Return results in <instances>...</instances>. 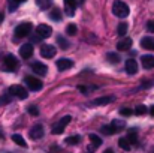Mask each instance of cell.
<instances>
[{"label":"cell","instance_id":"39","mask_svg":"<svg viewBox=\"0 0 154 153\" xmlns=\"http://www.w3.org/2000/svg\"><path fill=\"white\" fill-rule=\"evenodd\" d=\"M3 20H5V15H3V14H2V12H0V23H2V21H3Z\"/></svg>","mask_w":154,"mask_h":153},{"label":"cell","instance_id":"22","mask_svg":"<svg viewBox=\"0 0 154 153\" xmlns=\"http://www.w3.org/2000/svg\"><path fill=\"white\" fill-rule=\"evenodd\" d=\"M50 18L52 21H60L61 20V11L58 8H54L51 12H50Z\"/></svg>","mask_w":154,"mask_h":153},{"label":"cell","instance_id":"17","mask_svg":"<svg viewBox=\"0 0 154 153\" xmlns=\"http://www.w3.org/2000/svg\"><path fill=\"white\" fill-rule=\"evenodd\" d=\"M109 126L112 128L114 132H120V131H123L126 128V122L124 120H120V119H115V120H112V123Z\"/></svg>","mask_w":154,"mask_h":153},{"label":"cell","instance_id":"18","mask_svg":"<svg viewBox=\"0 0 154 153\" xmlns=\"http://www.w3.org/2000/svg\"><path fill=\"white\" fill-rule=\"evenodd\" d=\"M130 47H132V39H130V38H123V39L118 41V44H117V48L120 51H127Z\"/></svg>","mask_w":154,"mask_h":153},{"label":"cell","instance_id":"11","mask_svg":"<svg viewBox=\"0 0 154 153\" xmlns=\"http://www.w3.org/2000/svg\"><path fill=\"white\" fill-rule=\"evenodd\" d=\"M124 69H126V72H127L129 75H135V74L138 72V63H136V60L129 59V60L126 62V65H124Z\"/></svg>","mask_w":154,"mask_h":153},{"label":"cell","instance_id":"15","mask_svg":"<svg viewBox=\"0 0 154 153\" xmlns=\"http://www.w3.org/2000/svg\"><path fill=\"white\" fill-rule=\"evenodd\" d=\"M32 71L36 72L38 75H45L47 71H48V66L44 65V63H41V62H35V63L32 65Z\"/></svg>","mask_w":154,"mask_h":153},{"label":"cell","instance_id":"38","mask_svg":"<svg viewBox=\"0 0 154 153\" xmlns=\"http://www.w3.org/2000/svg\"><path fill=\"white\" fill-rule=\"evenodd\" d=\"M103 153H114V150H112V149H106Z\"/></svg>","mask_w":154,"mask_h":153},{"label":"cell","instance_id":"31","mask_svg":"<svg viewBox=\"0 0 154 153\" xmlns=\"http://www.w3.org/2000/svg\"><path fill=\"white\" fill-rule=\"evenodd\" d=\"M147 107L145 105H138L136 108H135V113L138 114V116H144V114H147Z\"/></svg>","mask_w":154,"mask_h":153},{"label":"cell","instance_id":"32","mask_svg":"<svg viewBox=\"0 0 154 153\" xmlns=\"http://www.w3.org/2000/svg\"><path fill=\"white\" fill-rule=\"evenodd\" d=\"M120 114L124 116V117H129V116L133 114V111H132L130 108H121V110H120Z\"/></svg>","mask_w":154,"mask_h":153},{"label":"cell","instance_id":"16","mask_svg":"<svg viewBox=\"0 0 154 153\" xmlns=\"http://www.w3.org/2000/svg\"><path fill=\"white\" fill-rule=\"evenodd\" d=\"M141 63H142V66H144L145 69H151V68H154V56H151V54L142 56V57H141Z\"/></svg>","mask_w":154,"mask_h":153},{"label":"cell","instance_id":"27","mask_svg":"<svg viewBox=\"0 0 154 153\" xmlns=\"http://www.w3.org/2000/svg\"><path fill=\"white\" fill-rule=\"evenodd\" d=\"M57 44H58V47H60L61 50H67V48H69V42H67L63 36H57Z\"/></svg>","mask_w":154,"mask_h":153},{"label":"cell","instance_id":"2","mask_svg":"<svg viewBox=\"0 0 154 153\" xmlns=\"http://www.w3.org/2000/svg\"><path fill=\"white\" fill-rule=\"evenodd\" d=\"M70 116H64V117H61L54 126H52V134L54 135H60V134H63V131H64V128L70 123Z\"/></svg>","mask_w":154,"mask_h":153},{"label":"cell","instance_id":"1","mask_svg":"<svg viewBox=\"0 0 154 153\" xmlns=\"http://www.w3.org/2000/svg\"><path fill=\"white\" fill-rule=\"evenodd\" d=\"M112 12H114V15L118 17V18H126V17L129 15L130 9H129V6H127L124 2L115 0L114 5H112Z\"/></svg>","mask_w":154,"mask_h":153},{"label":"cell","instance_id":"23","mask_svg":"<svg viewBox=\"0 0 154 153\" xmlns=\"http://www.w3.org/2000/svg\"><path fill=\"white\" fill-rule=\"evenodd\" d=\"M12 140L18 144V146H21V147H27V143H26V140L21 137V135H18V134H14L12 135Z\"/></svg>","mask_w":154,"mask_h":153},{"label":"cell","instance_id":"5","mask_svg":"<svg viewBox=\"0 0 154 153\" xmlns=\"http://www.w3.org/2000/svg\"><path fill=\"white\" fill-rule=\"evenodd\" d=\"M9 93H11V95H14V96H15V98H18V99H27V96H29L27 90H26L23 86H20V84L11 86V87H9Z\"/></svg>","mask_w":154,"mask_h":153},{"label":"cell","instance_id":"37","mask_svg":"<svg viewBox=\"0 0 154 153\" xmlns=\"http://www.w3.org/2000/svg\"><path fill=\"white\" fill-rule=\"evenodd\" d=\"M75 3H76V6H78V5H81V3H84V0H75Z\"/></svg>","mask_w":154,"mask_h":153},{"label":"cell","instance_id":"6","mask_svg":"<svg viewBox=\"0 0 154 153\" xmlns=\"http://www.w3.org/2000/svg\"><path fill=\"white\" fill-rule=\"evenodd\" d=\"M5 68H6V71H9V72H12V71H15L17 69V66H18V59L14 56V54H8V56H5Z\"/></svg>","mask_w":154,"mask_h":153},{"label":"cell","instance_id":"24","mask_svg":"<svg viewBox=\"0 0 154 153\" xmlns=\"http://www.w3.org/2000/svg\"><path fill=\"white\" fill-rule=\"evenodd\" d=\"M81 141V137L79 135H72V137H67L66 138V144H69V146H75V144H78Z\"/></svg>","mask_w":154,"mask_h":153},{"label":"cell","instance_id":"8","mask_svg":"<svg viewBox=\"0 0 154 153\" xmlns=\"http://www.w3.org/2000/svg\"><path fill=\"white\" fill-rule=\"evenodd\" d=\"M41 56L44 59H51V57H54L55 56V47H52L50 44H44L41 47Z\"/></svg>","mask_w":154,"mask_h":153},{"label":"cell","instance_id":"35","mask_svg":"<svg viewBox=\"0 0 154 153\" xmlns=\"http://www.w3.org/2000/svg\"><path fill=\"white\" fill-rule=\"evenodd\" d=\"M27 111H29V114H32V116H38V114H39V110H38L35 105L29 107V110H27Z\"/></svg>","mask_w":154,"mask_h":153},{"label":"cell","instance_id":"41","mask_svg":"<svg viewBox=\"0 0 154 153\" xmlns=\"http://www.w3.org/2000/svg\"><path fill=\"white\" fill-rule=\"evenodd\" d=\"M15 2H17V3H18V5H20V3H24V2H26V0H15Z\"/></svg>","mask_w":154,"mask_h":153},{"label":"cell","instance_id":"30","mask_svg":"<svg viewBox=\"0 0 154 153\" xmlns=\"http://www.w3.org/2000/svg\"><path fill=\"white\" fill-rule=\"evenodd\" d=\"M76 32H78V29H76V26H75V24H69V26L66 27V33H67V35H70V36L76 35Z\"/></svg>","mask_w":154,"mask_h":153},{"label":"cell","instance_id":"25","mask_svg":"<svg viewBox=\"0 0 154 153\" xmlns=\"http://www.w3.org/2000/svg\"><path fill=\"white\" fill-rule=\"evenodd\" d=\"M36 5H38L41 9H48V8H51L52 0H36Z\"/></svg>","mask_w":154,"mask_h":153},{"label":"cell","instance_id":"19","mask_svg":"<svg viewBox=\"0 0 154 153\" xmlns=\"http://www.w3.org/2000/svg\"><path fill=\"white\" fill-rule=\"evenodd\" d=\"M141 47L145 48V50H154V38H151V36H145V38H142V41H141Z\"/></svg>","mask_w":154,"mask_h":153},{"label":"cell","instance_id":"3","mask_svg":"<svg viewBox=\"0 0 154 153\" xmlns=\"http://www.w3.org/2000/svg\"><path fill=\"white\" fill-rule=\"evenodd\" d=\"M33 26L32 23H21L20 26L15 27V36L17 38H24V36H29L30 32H32Z\"/></svg>","mask_w":154,"mask_h":153},{"label":"cell","instance_id":"7","mask_svg":"<svg viewBox=\"0 0 154 153\" xmlns=\"http://www.w3.org/2000/svg\"><path fill=\"white\" fill-rule=\"evenodd\" d=\"M36 33H38L39 38H50L52 35V29L48 24H39L36 27Z\"/></svg>","mask_w":154,"mask_h":153},{"label":"cell","instance_id":"13","mask_svg":"<svg viewBox=\"0 0 154 153\" xmlns=\"http://www.w3.org/2000/svg\"><path fill=\"white\" fill-rule=\"evenodd\" d=\"M55 65H57L58 71H67V69H70L73 66V62L69 60V59H58Z\"/></svg>","mask_w":154,"mask_h":153},{"label":"cell","instance_id":"9","mask_svg":"<svg viewBox=\"0 0 154 153\" xmlns=\"http://www.w3.org/2000/svg\"><path fill=\"white\" fill-rule=\"evenodd\" d=\"M30 138L32 140H39L44 137V126L42 125H35L32 129H30Z\"/></svg>","mask_w":154,"mask_h":153},{"label":"cell","instance_id":"21","mask_svg":"<svg viewBox=\"0 0 154 153\" xmlns=\"http://www.w3.org/2000/svg\"><path fill=\"white\" fill-rule=\"evenodd\" d=\"M124 138L129 141V144H130V146L138 143V134H136V131H135V129H130V131H127V137H124Z\"/></svg>","mask_w":154,"mask_h":153},{"label":"cell","instance_id":"34","mask_svg":"<svg viewBox=\"0 0 154 153\" xmlns=\"http://www.w3.org/2000/svg\"><path fill=\"white\" fill-rule=\"evenodd\" d=\"M8 5H9V11H11V12L17 11V8H18V3H17L15 0H9V2H8Z\"/></svg>","mask_w":154,"mask_h":153},{"label":"cell","instance_id":"29","mask_svg":"<svg viewBox=\"0 0 154 153\" xmlns=\"http://www.w3.org/2000/svg\"><path fill=\"white\" fill-rule=\"evenodd\" d=\"M118 146H120L123 150H130V147H132L126 138H120V140H118Z\"/></svg>","mask_w":154,"mask_h":153},{"label":"cell","instance_id":"10","mask_svg":"<svg viewBox=\"0 0 154 153\" xmlns=\"http://www.w3.org/2000/svg\"><path fill=\"white\" fill-rule=\"evenodd\" d=\"M90 146H88V152H94L97 147H100V144H102V140H100V137L99 135H96V134H90Z\"/></svg>","mask_w":154,"mask_h":153},{"label":"cell","instance_id":"33","mask_svg":"<svg viewBox=\"0 0 154 153\" xmlns=\"http://www.w3.org/2000/svg\"><path fill=\"white\" fill-rule=\"evenodd\" d=\"M102 132L105 134V135H112V134H115L114 131H112V128L109 126V125H106V126H103L102 128Z\"/></svg>","mask_w":154,"mask_h":153},{"label":"cell","instance_id":"28","mask_svg":"<svg viewBox=\"0 0 154 153\" xmlns=\"http://www.w3.org/2000/svg\"><path fill=\"white\" fill-rule=\"evenodd\" d=\"M106 57H108V60H109L111 63H118V62L121 60V57H120L118 54H115V53H108Z\"/></svg>","mask_w":154,"mask_h":153},{"label":"cell","instance_id":"4","mask_svg":"<svg viewBox=\"0 0 154 153\" xmlns=\"http://www.w3.org/2000/svg\"><path fill=\"white\" fill-rule=\"evenodd\" d=\"M24 83H26V86H27L32 92H38V90H41L42 86H44V83H42L41 80H38V78H35V77H30V75L24 78Z\"/></svg>","mask_w":154,"mask_h":153},{"label":"cell","instance_id":"20","mask_svg":"<svg viewBox=\"0 0 154 153\" xmlns=\"http://www.w3.org/2000/svg\"><path fill=\"white\" fill-rule=\"evenodd\" d=\"M112 101H115V96H102V98H97L91 102V105H106V104H111Z\"/></svg>","mask_w":154,"mask_h":153},{"label":"cell","instance_id":"36","mask_svg":"<svg viewBox=\"0 0 154 153\" xmlns=\"http://www.w3.org/2000/svg\"><path fill=\"white\" fill-rule=\"evenodd\" d=\"M147 30H148V32H154V20L147 23Z\"/></svg>","mask_w":154,"mask_h":153},{"label":"cell","instance_id":"14","mask_svg":"<svg viewBox=\"0 0 154 153\" xmlns=\"http://www.w3.org/2000/svg\"><path fill=\"white\" fill-rule=\"evenodd\" d=\"M20 56L23 59H30L33 56V45L32 44H24L21 48H20Z\"/></svg>","mask_w":154,"mask_h":153},{"label":"cell","instance_id":"40","mask_svg":"<svg viewBox=\"0 0 154 153\" xmlns=\"http://www.w3.org/2000/svg\"><path fill=\"white\" fill-rule=\"evenodd\" d=\"M150 114H151V116H154V107H151V108H150Z\"/></svg>","mask_w":154,"mask_h":153},{"label":"cell","instance_id":"12","mask_svg":"<svg viewBox=\"0 0 154 153\" xmlns=\"http://www.w3.org/2000/svg\"><path fill=\"white\" fill-rule=\"evenodd\" d=\"M76 11V3L75 0H64V12L67 17H73Z\"/></svg>","mask_w":154,"mask_h":153},{"label":"cell","instance_id":"26","mask_svg":"<svg viewBox=\"0 0 154 153\" xmlns=\"http://www.w3.org/2000/svg\"><path fill=\"white\" fill-rule=\"evenodd\" d=\"M127 23H120L118 24V27H117V33L120 35V36H124L126 33H127Z\"/></svg>","mask_w":154,"mask_h":153}]
</instances>
